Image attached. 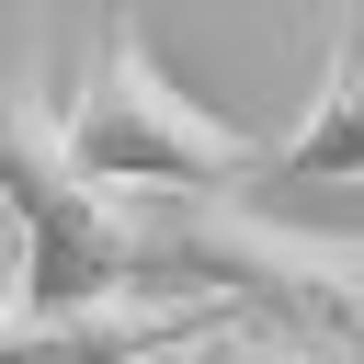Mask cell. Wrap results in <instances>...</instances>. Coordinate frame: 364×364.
I'll list each match as a JSON object with an SVG mask.
<instances>
[{
  "label": "cell",
  "mask_w": 364,
  "mask_h": 364,
  "mask_svg": "<svg viewBox=\"0 0 364 364\" xmlns=\"http://www.w3.org/2000/svg\"><path fill=\"white\" fill-rule=\"evenodd\" d=\"M239 307L216 296H114V307H23L0 330V364H182Z\"/></svg>",
  "instance_id": "277c9868"
},
{
  "label": "cell",
  "mask_w": 364,
  "mask_h": 364,
  "mask_svg": "<svg viewBox=\"0 0 364 364\" xmlns=\"http://www.w3.org/2000/svg\"><path fill=\"white\" fill-rule=\"evenodd\" d=\"M182 284V296H216L239 318H284L307 341H364V250L353 239H296V228H262V216H182L171 239L148 228V296Z\"/></svg>",
  "instance_id": "3957f363"
},
{
  "label": "cell",
  "mask_w": 364,
  "mask_h": 364,
  "mask_svg": "<svg viewBox=\"0 0 364 364\" xmlns=\"http://www.w3.org/2000/svg\"><path fill=\"white\" fill-rule=\"evenodd\" d=\"M0 216L23 239V296L34 307H114V296H148V228L136 205L91 193L68 136H57V102L34 91V68H0Z\"/></svg>",
  "instance_id": "7a4b0ae2"
},
{
  "label": "cell",
  "mask_w": 364,
  "mask_h": 364,
  "mask_svg": "<svg viewBox=\"0 0 364 364\" xmlns=\"http://www.w3.org/2000/svg\"><path fill=\"white\" fill-rule=\"evenodd\" d=\"M23 307H34V296H23V239H11V216H0V330H11Z\"/></svg>",
  "instance_id": "52a82bcc"
},
{
  "label": "cell",
  "mask_w": 364,
  "mask_h": 364,
  "mask_svg": "<svg viewBox=\"0 0 364 364\" xmlns=\"http://www.w3.org/2000/svg\"><path fill=\"white\" fill-rule=\"evenodd\" d=\"M262 182H364V11L330 23V68L318 102L284 148H262Z\"/></svg>",
  "instance_id": "5b68a950"
},
{
  "label": "cell",
  "mask_w": 364,
  "mask_h": 364,
  "mask_svg": "<svg viewBox=\"0 0 364 364\" xmlns=\"http://www.w3.org/2000/svg\"><path fill=\"white\" fill-rule=\"evenodd\" d=\"M57 136H68L80 182L114 193V205H136V193L216 205L228 182H262V148H250L239 125H216V114H205L159 57H148V34H136L125 11L102 23V46H91L68 114H57Z\"/></svg>",
  "instance_id": "6da1fadb"
},
{
  "label": "cell",
  "mask_w": 364,
  "mask_h": 364,
  "mask_svg": "<svg viewBox=\"0 0 364 364\" xmlns=\"http://www.w3.org/2000/svg\"><path fill=\"white\" fill-rule=\"evenodd\" d=\"M182 364H341V341H307V330H284V318H228V330H205Z\"/></svg>",
  "instance_id": "8992f818"
}]
</instances>
